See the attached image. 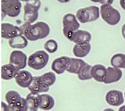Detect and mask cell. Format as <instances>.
Instances as JSON below:
<instances>
[{
	"instance_id": "24",
	"label": "cell",
	"mask_w": 125,
	"mask_h": 111,
	"mask_svg": "<svg viewBox=\"0 0 125 111\" xmlns=\"http://www.w3.org/2000/svg\"><path fill=\"white\" fill-rule=\"evenodd\" d=\"M92 67L91 65L88 64L83 66L78 74L79 79L82 81H86L92 78L91 73Z\"/></svg>"
},
{
	"instance_id": "16",
	"label": "cell",
	"mask_w": 125,
	"mask_h": 111,
	"mask_svg": "<svg viewBox=\"0 0 125 111\" xmlns=\"http://www.w3.org/2000/svg\"><path fill=\"white\" fill-rule=\"evenodd\" d=\"M91 38V34L90 32L84 30L78 29L74 32L70 41L75 44L90 43Z\"/></svg>"
},
{
	"instance_id": "10",
	"label": "cell",
	"mask_w": 125,
	"mask_h": 111,
	"mask_svg": "<svg viewBox=\"0 0 125 111\" xmlns=\"http://www.w3.org/2000/svg\"><path fill=\"white\" fill-rule=\"evenodd\" d=\"M105 100L108 105L112 106H119L124 102L123 92L117 90L109 91L105 95Z\"/></svg>"
},
{
	"instance_id": "31",
	"label": "cell",
	"mask_w": 125,
	"mask_h": 111,
	"mask_svg": "<svg viewBox=\"0 0 125 111\" xmlns=\"http://www.w3.org/2000/svg\"><path fill=\"white\" fill-rule=\"evenodd\" d=\"M120 4L121 8L125 10V0H120Z\"/></svg>"
},
{
	"instance_id": "13",
	"label": "cell",
	"mask_w": 125,
	"mask_h": 111,
	"mask_svg": "<svg viewBox=\"0 0 125 111\" xmlns=\"http://www.w3.org/2000/svg\"><path fill=\"white\" fill-rule=\"evenodd\" d=\"M29 91L33 94H39L48 92L49 87L45 85L41 80L40 76H34L31 84L28 88Z\"/></svg>"
},
{
	"instance_id": "36",
	"label": "cell",
	"mask_w": 125,
	"mask_h": 111,
	"mask_svg": "<svg viewBox=\"0 0 125 111\" xmlns=\"http://www.w3.org/2000/svg\"><path fill=\"white\" fill-rule=\"evenodd\" d=\"M20 1H22V2H29V1H34V0H19Z\"/></svg>"
},
{
	"instance_id": "18",
	"label": "cell",
	"mask_w": 125,
	"mask_h": 111,
	"mask_svg": "<svg viewBox=\"0 0 125 111\" xmlns=\"http://www.w3.org/2000/svg\"><path fill=\"white\" fill-rule=\"evenodd\" d=\"M92 78L98 82H104L106 74V69L102 64L94 65L91 68Z\"/></svg>"
},
{
	"instance_id": "38",
	"label": "cell",
	"mask_w": 125,
	"mask_h": 111,
	"mask_svg": "<svg viewBox=\"0 0 125 111\" xmlns=\"http://www.w3.org/2000/svg\"></svg>"
},
{
	"instance_id": "3",
	"label": "cell",
	"mask_w": 125,
	"mask_h": 111,
	"mask_svg": "<svg viewBox=\"0 0 125 111\" xmlns=\"http://www.w3.org/2000/svg\"><path fill=\"white\" fill-rule=\"evenodd\" d=\"M49 59V56L47 52L43 50L38 51L30 56L27 64L34 70H39L47 65Z\"/></svg>"
},
{
	"instance_id": "4",
	"label": "cell",
	"mask_w": 125,
	"mask_h": 111,
	"mask_svg": "<svg viewBox=\"0 0 125 111\" xmlns=\"http://www.w3.org/2000/svg\"><path fill=\"white\" fill-rule=\"evenodd\" d=\"M63 33L66 38L71 40L74 32L77 31L80 27V24L77 17L73 14H65L62 18Z\"/></svg>"
},
{
	"instance_id": "9",
	"label": "cell",
	"mask_w": 125,
	"mask_h": 111,
	"mask_svg": "<svg viewBox=\"0 0 125 111\" xmlns=\"http://www.w3.org/2000/svg\"><path fill=\"white\" fill-rule=\"evenodd\" d=\"M21 34L20 27L9 23H2L1 25V37L2 38L11 39Z\"/></svg>"
},
{
	"instance_id": "6",
	"label": "cell",
	"mask_w": 125,
	"mask_h": 111,
	"mask_svg": "<svg viewBox=\"0 0 125 111\" xmlns=\"http://www.w3.org/2000/svg\"><path fill=\"white\" fill-rule=\"evenodd\" d=\"M41 6V2L39 0H34L26 2L24 8L25 22L32 24L38 19V10Z\"/></svg>"
},
{
	"instance_id": "35",
	"label": "cell",
	"mask_w": 125,
	"mask_h": 111,
	"mask_svg": "<svg viewBox=\"0 0 125 111\" xmlns=\"http://www.w3.org/2000/svg\"><path fill=\"white\" fill-rule=\"evenodd\" d=\"M103 111H115L113 109H111V108H106V109L104 110Z\"/></svg>"
},
{
	"instance_id": "2",
	"label": "cell",
	"mask_w": 125,
	"mask_h": 111,
	"mask_svg": "<svg viewBox=\"0 0 125 111\" xmlns=\"http://www.w3.org/2000/svg\"><path fill=\"white\" fill-rule=\"evenodd\" d=\"M99 9L97 6H90L78 9L76 17L82 24L90 22L97 20L99 18Z\"/></svg>"
},
{
	"instance_id": "5",
	"label": "cell",
	"mask_w": 125,
	"mask_h": 111,
	"mask_svg": "<svg viewBox=\"0 0 125 111\" xmlns=\"http://www.w3.org/2000/svg\"><path fill=\"white\" fill-rule=\"evenodd\" d=\"M100 14L102 19L110 26H115L119 24L121 20L119 11L111 5H102Z\"/></svg>"
},
{
	"instance_id": "8",
	"label": "cell",
	"mask_w": 125,
	"mask_h": 111,
	"mask_svg": "<svg viewBox=\"0 0 125 111\" xmlns=\"http://www.w3.org/2000/svg\"><path fill=\"white\" fill-rule=\"evenodd\" d=\"M27 61V56L21 51H13L10 54V63L15 66L18 70H21L26 66Z\"/></svg>"
},
{
	"instance_id": "25",
	"label": "cell",
	"mask_w": 125,
	"mask_h": 111,
	"mask_svg": "<svg viewBox=\"0 0 125 111\" xmlns=\"http://www.w3.org/2000/svg\"><path fill=\"white\" fill-rule=\"evenodd\" d=\"M5 98L8 105L17 102L22 99L19 92L14 91H8L6 94Z\"/></svg>"
},
{
	"instance_id": "15",
	"label": "cell",
	"mask_w": 125,
	"mask_h": 111,
	"mask_svg": "<svg viewBox=\"0 0 125 111\" xmlns=\"http://www.w3.org/2000/svg\"><path fill=\"white\" fill-rule=\"evenodd\" d=\"M69 57L62 56L56 58L52 62V69L58 75H61L66 71L67 65Z\"/></svg>"
},
{
	"instance_id": "7",
	"label": "cell",
	"mask_w": 125,
	"mask_h": 111,
	"mask_svg": "<svg viewBox=\"0 0 125 111\" xmlns=\"http://www.w3.org/2000/svg\"><path fill=\"white\" fill-rule=\"evenodd\" d=\"M21 3L19 0H1L2 15L10 18L17 17L20 14Z\"/></svg>"
},
{
	"instance_id": "34",
	"label": "cell",
	"mask_w": 125,
	"mask_h": 111,
	"mask_svg": "<svg viewBox=\"0 0 125 111\" xmlns=\"http://www.w3.org/2000/svg\"><path fill=\"white\" fill-rule=\"evenodd\" d=\"M119 111H125V105L120 107L119 109Z\"/></svg>"
},
{
	"instance_id": "29",
	"label": "cell",
	"mask_w": 125,
	"mask_h": 111,
	"mask_svg": "<svg viewBox=\"0 0 125 111\" xmlns=\"http://www.w3.org/2000/svg\"><path fill=\"white\" fill-rule=\"evenodd\" d=\"M90 1L95 3H99L102 5H111L114 2V0H90Z\"/></svg>"
},
{
	"instance_id": "1",
	"label": "cell",
	"mask_w": 125,
	"mask_h": 111,
	"mask_svg": "<svg viewBox=\"0 0 125 111\" xmlns=\"http://www.w3.org/2000/svg\"><path fill=\"white\" fill-rule=\"evenodd\" d=\"M21 34L27 40L34 41L44 39L50 33V27L47 23L37 22L34 24H29L25 22L20 26Z\"/></svg>"
},
{
	"instance_id": "30",
	"label": "cell",
	"mask_w": 125,
	"mask_h": 111,
	"mask_svg": "<svg viewBox=\"0 0 125 111\" xmlns=\"http://www.w3.org/2000/svg\"><path fill=\"white\" fill-rule=\"evenodd\" d=\"M1 107H2V111H10L9 106L6 105L4 102H1Z\"/></svg>"
},
{
	"instance_id": "14",
	"label": "cell",
	"mask_w": 125,
	"mask_h": 111,
	"mask_svg": "<svg viewBox=\"0 0 125 111\" xmlns=\"http://www.w3.org/2000/svg\"><path fill=\"white\" fill-rule=\"evenodd\" d=\"M86 64L82 59L69 58L67 65L66 71L71 74H78L83 67Z\"/></svg>"
},
{
	"instance_id": "32",
	"label": "cell",
	"mask_w": 125,
	"mask_h": 111,
	"mask_svg": "<svg viewBox=\"0 0 125 111\" xmlns=\"http://www.w3.org/2000/svg\"><path fill=\"white\" fill-rule=\"evenodd\" d=\"M121 33H122V36H123V37H124V38L125 39V24H124L123 26H122V27Z\"/></svg>"
},
{
	"instance_id": "17",
	"label": "cell",
	"mask_w": 125,
	"mask_h": 111,
	"mask_svg": "<svg viewBox=\"0 0 125 111\" xmlns=\"http://www.w3.org/2000/svg\"><path fill=\"white\" fill-rule=\"evenodd\" d=\"M20 70L11 64H7L1 67V78L4 80H10L16 77Z\"/></svg>"
},
{
	"instance_id": "11",
	"label": "cell",
	"mask_w": 125,
	"mask_h": 111,
	"mask_svg": "<svg viewBox=\"0 0 125 111\" xmlns=\"http://www.w3.org/2000/svg\"><path fill=\"white\" fill-rule=\"evenodd\" d=\"M33 77L30 72L26 70H20L15 77V81L20 87L29 88L33 80Z\"/></svg>"
},
{
	"instance_id": "19",
	"label": "cell",
	"mask_w": 125,
	"mask_h": 111,
	"mask_svg": "<svg viewBox=\"0 0 125 111\" xmlns=\"http://www.w3.org/2000/svg\"><path fill=\"white\" fill-rule=\"evenodd\" d=\"M91 48V46L90 43L75 44L73 48V52L75 57L83 58L89 54Z\"/></svg>"
},
{
	"instance_id": "23",
	"label": "cell",
	"mask_w": 125,
	"mask_h": 111,
	"mask_svg": "<svg viewBox=\"0 0 125 111\" xmlns=\"http://www.w3.org/2000/svg\"><path fill=\"white\" fill-rule=\"evenodd\" d=\"M110 64L113 67L119 69H125V55L117 54L110 59Z\"/></svg>"
},
{
	"instance_id": "33",
	"label": "cell",
	"mask_w": 125,
	"mask_h": 111,
	"mask_svg": "<svg viewBox=\"0 0 125 111\" xmlns=\"http://www.w3.org/2000/svg\"><path fill=\"white\" fill-rule=\"evenodd\" d=\"M57 1L60 2V3H67V2H69L71 0H57Z\"/></svg>"
},
{
	"instance_id": "22",
	"label": "cell",
	"mask_w": 125,
	"mask_h": 111,
	"mask_svg": "<svg viewBox=\"0 0 125 111\" xmlns=\"http://www.w3.org/2000/svg\"><path fill=\"white\" fill-rule=\"evenodd\" d=\"M39 94H33L30 92L27 95L26 98L27 110V111H37L39 108Z\"/></svg>"
},
{
	"instance_id": "21",
	"label": "cell",
	"mask_w": 125,
	"mask_h": 111,
	"mask_svg": "<svg viewBox=\"0 0 125 111\" xmlns=\"http://www.w3.org/2000/svg\"><path fill=\"white\" fill-rule=\"evenodd\" d=\"M10 47L13 48H24L28 45L27 39L22 34H20L8 41Z\"/></svg>"
},
{
	"instance_id": "27",
	"label": "cell",
	"mask_w": 125,
	"mask_h": 111,
	"mask_svg": "<svg viewBox=\"0 0 125 111\" xmlns=\"http://www.w3.org/2000/svg\"><path fill=\"white\" fill-rule=\"evenodd\" d=\"M8 106L10 111H27V110L26 99L22 98L17 102Z\"/></svg>"
},
{
	"instance_id": "28",
	"label": "cell",
	"mask_w": 125,
	"mask_h": 111,
	"mask_svg": "<svg viewBox=\"0 0 125 111\" xmlns=\"http://www.w3.org/2000/svg\"><path fill=\"white\" fill-rule=\"evenodd\" d=\"M44 48L49 54H53L57 50L58 44L55 40L49 39L47 40L44 44Z\"/></svg>"
},
{
	"instance_id": "12",
	"label": "cell",
	"mask_w": 125,
	"mask_h": 111,
	"mask_svg": "<svg viewBox=\"0 0 125 111\" xmlns=\"http://www.w3.org/2000/svg\"><path fill=\"white\" fill-rule=\"evenodd\" d=\"M122 76V72L119 68L114 67H108L106 69V74L104 83L105 84L117 82L121 80Z\"/></svg>"
},
{
	"instance_id": "26",
	"label": "cell",
	"mask_w": 125,
	"mask_h": 111,
	"mask_svg": "<svg viewBox=\"0 0 125 111\" xmlns=\"http://www.w3.org/2000/svg\"><path fill=\"white\" fill-rule=\"evenodd\" d=\"M40 77L43 83L48 87H50L54 84L56 80V75L52 72L45 73Z\"/></svg>"
},
{
	"instance_id": "37",
	"label": "cell",
	"mask_w": 125,
	"mask_h": 111,
	"mask_svg": "<svg viewBox=\"0 0 125 111\" xmlns=\"http://www.w3.org/2000/svg\"><path fill=\"white\" fill-rule=\"evenodd\" d=\"M124 95H125V94Z\"/></svg>"
},
{
	"instance_id": "20",
	"label": "cell",
	"mask_w": 125,
	"mask_h": 111,
	"mask_svg": "<svg viewBox=\"0 0 125 111\" xmlns=\"http://www.w3.org/2000/svg\"><path fill=\"white\" fill-rule=\"evenodd\" d=\"M55 100L49 94H42L39 96V108L44 111H49L54 107Z\"/></svg>"
}]
</instances>
